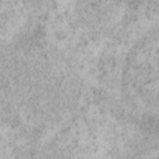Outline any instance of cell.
<instances>
[{"mask_svg": "<svg viewBox=\"0 0 159 159\" xmlns=\"http://www.w3.org/2000/svg\"><path fill=\"white\" fill-rule=\"evenodd\" d=\"M124 81L134 102L159 113V36L144 40L132 51Z\"/></svg>", "mask_w": 159, "mask_h": 159, "instance_id": "cell-1", "label": "cell"}, {"mask_svg": "<svg viewBox=\"0 0 159 159\" xmlns=\"http://www.w3.org/2000/svg\"><path fill=\"white\" fill-rule=\"evenodd\" d=\"M138 159H159V150L150 152V153H147L144 155H140Z\"/></svg>", "mask_w": 159, "mask_h": 159, "instance_id": "cell-2", "label": "cell"}]
</instances>
